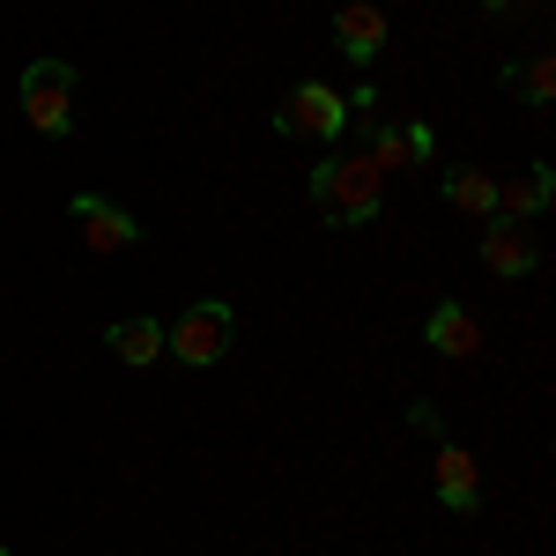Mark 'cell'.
Listing matches in <instances>:
<instances>
[{"mask_svg": "<svg viewBox=\"0 0 556 556\" xmlns=\"http://www.w3.org/2000/svg\"><path fill=\"white\" fill-rule=\"evenodd\" d=\"M230 304L223 298H201V304H186L178 312V327H164V349H172L186 371H208V364H223L230 356Z\"/></svg>", "mask_w": 556, "mask_h": 556, "instance_id": "2", "label": "cell"}, {"mask_svg": "<svg viewBox=\"0 0 556 556\" xmlns=\"http://www.w3.org/2000/svg\"><path fill=\"white\" fill-rule=\"evenodd\" d=\"M482 8H490V15H505V8H519V0H482Z\"/></svg>", "mask_w": 556, "mask_h": 556, "instance_id": "16", "label": "cell"}, {"mask_svg": "<svg viewBox=\"0 0 556 556\" xmlns=\"http://www.w3.org/2000/svg\"><path fill=\"white\" fill-rule=\"evenodd\" d=\"M0 556H15V549H0Z\"/></svg>", "mask_w": 556, "mask_h": 556, "instance_id": "17", "label": "cell"}, {"mask_svg": "<svg viewBox=\"0 0 556 556\" xmlns=\"http://www.w3.org/2000/svg\"><path fill=\"white\" fill-rule=\"evenodd\" d=\"M497 83H505V89H519L527 104H549V97H556V60H549V52H534L527 67H505Z\"/></svg>", "mask_w": 556, "mask_h": 556, "instance_id": "13", "label": "cell"}, {"mask_svg": "<svg viewBox=\"0 0 556 556\" xmlns=\"http://www.w3.org/2000/svg\"><path fill=\"white\" fill-rule=\"evenodd\" d=\"M482 267L490 275H534L542 267V238H534V223H513V215H490L482 223Z\"/></svg>", "mask_w": 556, "mask_h": 556, "instance_id": "5", "label": "cell"}, {"mask_svg": "<svg viewBox=\"0 0 556 556\" xmlns=\"http://www.w3.org/2000/svg\"><path fill=\"white\" fill-rule=\"evenodd\" d=\"M67 208H75V223H83L89 253H127V245H141V223H134L119 201H104V193H75Z\"/></svg>", "mask_w": 556, "mask_h": 556, "instance_id": "6", "label": "cell"}, {"mask_svg": "<svg viewBox=\"0 0 556 556\" xmlns=\"http://www.w3.org/2000/svg\"><path fill=\"white\" fill-rule=\"evenodd\" d=\"M312 208L327 215L334 230L379 223V208H386V172H371V156H327V164H312Z\"/></svg>", "mask_w": 556, "mask_h": 556, "instance_id": "1", "label": "cell"}, {"mask_svg": "<svg viewBox=\"0 0 556 556\" xmlns=\"http://www.w3.org/2000/svg\"><path fill=\"white\" fill-rule=\"evenodd\" d=\"M23 119L38 134H75V67L67 60H30L23 67Z\"/></svg>", "mask_w": 556, "mask_h": 556, "instance_id": "4", "label": "cell"}, {"mask_svg": "<svg viewBox=\"0 0 556 556\" xmlns=\"http://www.w3.org/2000/svg\"><path fill=\"white\" fill-rule=\"evenodd\" d=\"M386 38H393V30H386V8H371V0H342V8H334V45H342L356 67H371L386 52Z\"/></svg>", "mask_w": 556, "mask_h": 556, "instance_id": "8", "label": "cell"}, {"mask_svg": "<svg viewBox=\"0 0 556 556\" xmlns=\"http://www.w3.org/2000/svg\"><path fill=\"white\" fill-rule=\"evenodd\" d=\"M401 141H408V164H430L438 156V134L430 127H401Z\"/></svg>", "mask_w": 556, "mask_h": 556, "instance_id": "15", "label": "cell"}, {"mask_svg": "<svg viewBox=\"0 0 556 556\" xmlns=\"http://www.w3.org/2000/svg\"><path fill=\"white\" fill-rule=\"evenodd\" d=\"M424 342L438 349V356H475V349H482V327H475V312L468 304H438V312H430V327H424Z\"/></svg>", "mask_w": 556, "mask_h": 556, "instance_id": "10", "label": "cell"}, {"mask_svg": "<svg viewBox=\"0 0 556 556\" xmlns=\"http://www.w3.org/2000/svg\"><path fill=\"white\" fill-rule=\"evenodd\" d=\"M549 201H556V172L549 164H527L519 178H497V215H513V223H534Z\"/></svg>", "mask_w": 556, "mask_h": 556, "instance_id": "9", "label": "cell"}, {"mask_svg": "<svg viewBox=\"0 0 556 556\" xmlns=\"http://www.w3.org/2000/svg\"><path fill=\"white\" fill-rule=\"evenodd\" d=\"M104 342H112V356H119V364H156V349H164V327H156V319H119Z\"/></svg>", "mask_w": 556, "mask_h": 556, "instance_id": "12", "label": "cell"}, {"mask_svg": "<svg viewBox=\"0 0 556 556\" xmlns=\"http://www.w3.org/2000/svg\"><path fill=\"white\" fill-rule=\"evenodd\" d=\"M342 127H349V97L327 83H298L275 104V134L282 141H342Z\"/></svg>", "mask_w": 556, "mask_h": 556, "instance_id": "3", "label": "cell"}, {"mask_svg": "<svg viewBox=\"0 0 556 556\" xmlns=\"http://www.w3.org/2000/svg\"><path fill=\"white\" fill-rule=\"evenodd\" d=\"M371 172H408V141H401V127H371Z\"/></svg>", "mask_w": 556, "mask_h": 556, "instance_id": "14", "label": "cell"}, {"mask_svg": "<svg viewBox=\"0 0 556 556\" xmlns=\"http://www.w3.org/2000/svg\"><path fill=\"white\" fill-rule=\"evenodd\" d=\"M430 490H438V505H445V513H475V505H482V475H475L468 445H453V438H445V445L430 453Z\"/></svg>", "mask_w": 556, "mask_h": 556, "instance_id": "7", "label": "cell"}, {"mask_svg": "<svg viewBox=\"0 0 556 556\" xmlns=\"http://www.w3.org/2000/svg\"><path fill=\"white\" fill-rule=\"evenodd\" d=\"M445 201L460 215H482V223H490V215H497V178L490 172H445Z\"/></svg>", "mask_w": 556, "mask_h": 556, "instance_id": "11", "label": "cell"}]
</instances>
